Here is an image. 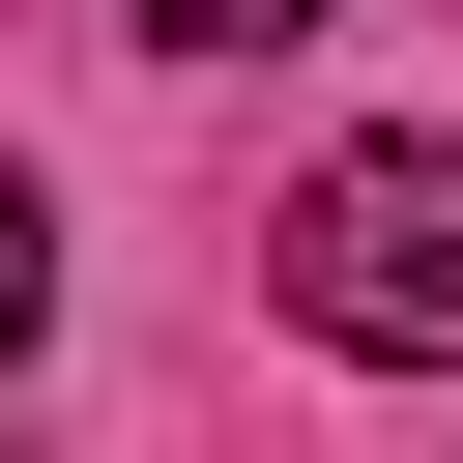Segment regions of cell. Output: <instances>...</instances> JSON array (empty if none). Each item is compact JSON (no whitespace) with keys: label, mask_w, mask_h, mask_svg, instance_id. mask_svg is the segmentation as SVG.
Masks as SVG:
<instances>
[{"label":"cell","mask_w":463,"mask_h":463,"mask_svg":"<svg viewBox=\"0 0 463 463\" xmlns=\"http://www.w3.org/2000/svg\"><path fill=\"white\" fill-rule=\"evenodd\" d=\"M260 260H289V318H318L347 376H463V116H405V145H318Z\"/></svg>","instance_id":"cell-1"},{"label":"cell","mask_w":463,"mask_h":463,"mask_svg":"<svg viewBox=\"0 0 463 463\" xmlns=\"http://www.w3.org/2000/svg\"><path fill=\"white\" fill-rule=\"evenodd\" d=\"M29 318H58V203L0 174V376H29Z\"/></svg>","instance_id":"cell-2"},{"label":"cell","mask_w":463,"mask_h":463,"mask_svg":"<svg viewBox=\"0 0 463 463\" xmlns=\"http://www.w3.org/2000/svg\"><path fill=\"white\" fill-rule=\"evenodd\" d=\"M145 29H174V58H260V29H318V0H145Z\"/></svg>","instance_id":"cell-3"}]
</instances>
